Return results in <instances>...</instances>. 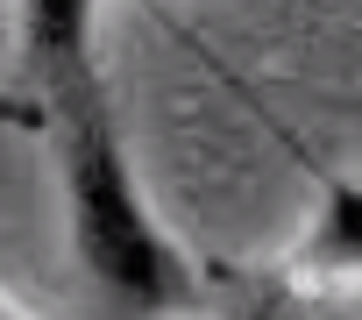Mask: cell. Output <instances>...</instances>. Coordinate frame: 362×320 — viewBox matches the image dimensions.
<instances>
[{"mask_svg":"<svg viewBox=\"0 0 362 320\" xmlns=\"http://www.w3.org/2000/svg\"><path fill=\"white\" fill-rule=\"evenodd\" d=\"M22 64L43 100L50 171L64 193V235L114 320H170L214 306L206 270L163 228L142 193L135 149L100 64V0H22Z\"/></svg>","mask_w":362,"mask_h":320,"instance_id":"cell-1","label":"cell"},{"mask_svg":"<svg viewBox=\"0 0 362 320\" xmlns=\"http://www.w3.org/2000/svg\"><path fill=\"white\" fill-rule=\"evenodd\" d=\"M206 292H214L221 320H341L327 306V292L313 278H298L291 263H221V270H206Z\"/></svg>","mask_w":362,"mask_h":320,"instance_id":"cell-2","label":"cell"},{"mask_svg":"<svg viewBox=\"0 0 362 320\" xmlns=\"http://www.w3.org/2000/svg\"><path fill=\"white\" fill-rule=\"evenodd\" d=\"M291 270L313 285L362 278V178H320V207H313V228H305Z\"/></svg>","mask_w":362,"mask_h":320,"instance_id":"cell-3","label":"cell"}]
</instances>
